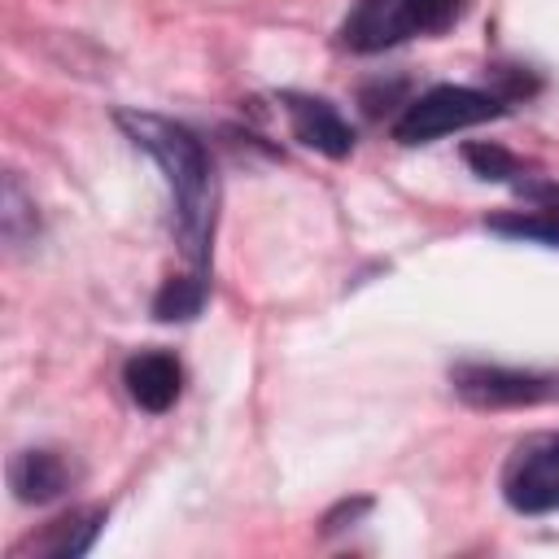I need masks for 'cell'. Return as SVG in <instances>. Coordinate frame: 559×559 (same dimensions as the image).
I'll list each match as a JSON object with an SVG mask.
<instances>
[{"instance_id":"obj_2","label":"cell","mask_w":559,"mask_h":559,"mask_svg":"<svg viewBox=\"0 0 559 559\" xmlns=\"http://www.w3.org/2000/svg\"><path fill=\"white\" fill-rule=\"evenodd\" d=\"M467 0H358L341 22V44L354 52H380L411 35L445 31Z\"/></svg>"},{"instance_id":"obj_1","label":"cell","mask_w":559,"mask_h":559,"mask_svg":"<svg viewBox=\"0 0 559 559\" xmlns=\"http://www.w3.org/2000/svg\"><path fill=\"white\" fill-rule=\"evenodd\" d=\"M118 122L127 127V135L166 170V183L175 192V205H179V236H183V249L192 262L205 258V240H210V197H214V183H210V162H205V148L197 144V135L170 118H157V114H140V109H122Z\"/></svg>"},{"instance_id":"obj_7","label":"cell","mask_w":559,"mask_h":559,"mask_svg":"<svg viewBox=\"0 0 559 559\" xmlns=\"http://www.w3.org/2000/svg\"><path fill=\"white\" fill-rule=\"evenodd\" d=\"M122 384H127V393H131L135 406H144V411H166V406H175V397H179L183 367H179L175 354H166V349H140V354L127 358Z\"/></svg>"},{"instance_id":"obj_8","label":"cell","mask_w":559,"mask_h":559,"mask_svg":"<svg viewBox=\"0 0 559 559\" xmlns=\"http://www.w3.org/2000/svg\"><path fill=\"white\" fill-rule=\"evenodd\" d=\"M9 480H13L22 502H48V498H57L70 485V467L52 450H26V454L13 459Z\"/></svg>"},{"instance_id":"obj_13","label":"cell","mask_w":559,"mask_h":559,"mask_svg":"<svg viewBox=\"0 0 559 559\" xmlns=\"http://www.w3.org/2000/svg\"><path fill=\"white\" fill-rule=\"evenodd\" d=\"M528 197L537 205H559V188H528Z\"/></svg>"},{"instance_id":"obj_5","label":"cell","mask_w":559,"mask_h":559,"mask_svg":"<svg viewBox=\"0 0 559 559\" xmlns=\"http://www.w3.org/2000/svg\"><path fill=\"white\" fill-rule=\"evenodd\" d=\"M454 389L472 406H537L559 402V376L550 371H515V367H454Z\"/></svg>"},{"instance_id":"obj_3","label":"cell","mask_w":559,"mask_h":559,"mask_svg":"<svg viewBox=\"0 0 559 559\" xmlns=\"http://www.w3.org/2000/svg\"><path fill=\"white\" fill-rule=\"evenodd\" d=\"M498 114H502L498 96L476 92V87H454V83H445V87H432V92H424L419 100H411L406 114L393 122V135H397L402 144H428V140H437V135H450V131L489 122V118H498Z\"/></svg>"},{"instance_id":"obj_9","label":"cell","mask_w":559,"mask_h":559,"mask_svg":"<svg viewBox=\"0 0 559 559\" xmlns=\"http://www.w3.org/2000/svg\"><path fill=\"white\" fill-rule=\"evenodd\" d=\"M100 524H105V511H70V515L52 520L31 542V550L35 555H48V559H74V555H83L92 546V537L100 533Z\"/></svg>"},{"instance_id":"obj_10","label":"cell","mask_w":559,"mask_h":559,"mask_svg":"<svg viewBox=\"0 0 559 559\" xmlns=\"http://www.w3.org/2000/svg\"><path fill=\"white\" fill-rule=\"evenodd\" d=\"M205 301V280L201 275H175L162 284V293L153 297V314L175 323V319H192Z\"/></svg>"},{"instance_id":"obj_11","label":"cell","mask_w":559,"mask_h":559,"mask_svg":"<svg viewBox=\"0 0 559 559\" xmlns=\"http://www.w3.org/2000/svg\"><path fill=\"white\" fill-rule=\"evenodd\" d=\"M489 227L507 236H533V240L559 245V205H537L533 214H502V218H489Z\"/></svg>"},{"instance_id":"obj_12","label":"cell","mask_w":559,"mask_h":559,"mask_svg":"<svg viewBox=\"0 0 559 559\" xmlns=\"http://www.w3.org/2000/svg\"><path fill=\"white\" fill-rule=\"evenodd\" d=\"M463 157H467V166L480 179H511V175H520V162L507 148H498V144H467Z\"/></svg>"},{"instance_id":"obj_4","label":"cell","mask_w":559,"mask_h":559,"mask_svg":"<svg viewBox=\"0 0 559 559\" xmlns=\"http://www.w3.org/2000/svg\"><path fill=\"white\" fill-rule=\"evenodd\" d=\"M502 498L524 515L559 511V432L533 437L507 459Z\"/></svg>"},{"instance_id":"obj_6","label":"cell","mask_w":559,"mask_h":559,"mask_svg":"<svg viewBox=\"0 0 559 559\" xmlns=\"http://www.w3.org/2000/svg\"><path fill=\"white\" fill-rule=\"evenodd\" d=\"M284 109H288L293 135H297L306 148H314V153H323V157H349L354 131H349V122H345L328 100L288 92V96H284Z\"/></svg>"}]
</instances>
